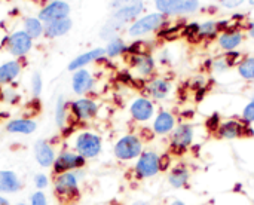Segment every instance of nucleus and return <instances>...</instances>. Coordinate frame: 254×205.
Here are the masks:
<instances>
[{"label":"nucleus","instance_id":"1","mask_svg":"<svg viewBox=\"0 0 254 205\" xmlns=\"http://www.w3.org/2000/svg\"><path fill=\"white\" fill-rule=\"evenodd\" d=\"M80 180L74 171L57 174L52 177V191L54 195L61 203H74L80 198Z\"/></svg>","mask_w":254,"mask_h":205},{"label":"nucleus","instance_id":"2","mask_svg":"<svg viewBox=\"0 0 254 205\" xmlns=\"http://www.w3.org/2000/svg\"><path fill=\"white\" fill-rule=\"evenodd\" d=\"M144 152V143L138 137V134H125L116 140L113 144V156L119 162H131L137 161L138 156Z\"/></svg>","mask_w":254,"mask_h":205},{"label":"nucleus","instance_id":"3","mask_svg":"<svg viewBox=\"0 0 254 205\" xmlns=\"http://www.w3.org/2000/svg\"><path fill=\"white\" fill-rule=\"evenodd\" d=\"M73 150L86 161L95 159L103 152V138L94 131H79L73 138Z\"/></svg>","mask_w":254,"mask_h":205},{"label":"nucleus","instance_id":"4","mask_svg":"<svg viewBox=\"0 0 254 205\" xmlns=\"http://www.w3.org/2000/svg\"><path fill=\"white\" fill-rule=\"evenodd\" d=\"M112 16L110 19L125 25L132 24L135 19H138L144 10V1L143 0H113L110 1Z\"/></svg>","mask_w":254,"mask_h":205},{"label":"nucleus","instance_id":"5","mask_svg":"<svg viewBox=\"0 0 254 205\" xmlns=\"http://www.w3.org/2000/svg\"><path fill=\"white\" fill-rule=\"evenodd\" d=\"M167 16L162 15L161 12H152L141 15L138 19H135L129 27L127 28L128 36L134 39H140L143 36H147L150 33H158L164 25H167Z\"/></svg>","mask_w":254,"mask_h":205},{"label":"nucleus","instance_id":"6","mask_svg":"<svg viewBox=\"0 0 254 205\" xmlns=\"http://www.w3.org/2000/svg\"><path fill=\"white\" fill-rule=\"evenodd\" d=\"M86 162L88 161L83 156H80L79 153H76L73 149L64 147L57 153V158H55V162H54L51 171H52V176L71 173V171L85 168Z\"/></svg>","mask_w":254,"mask_h":205},{"label":"nucleus","instance_id":"7","mask_svg":"<svg viewBox=\"0 0 254 205\" xmlns=\"http://www.w3.org/2000/svg\"><path fill=\"white\" fill-rule=\"evenodd\" d=\"M193 127L190 124L182 122L177 124L174 131L170 134V153L171 155H185L193 143Z\"/></svg>","mask_w":254,"mask_h":205},{"label":"nucleus","instance_id":"8","mask_svg":"<svg viewBox=\"0 0 254 205\" xmlns=\"http://www.w3.org/2000/svg\"><path fill=\"white\" fill-rule=\"evenodd\" d=\"M159 174V155L155 150H144L132 167V176L135 180L152 179Z\"/></svg>","mask_w":254,"mask_h":205},{"label":"nucleus","instance_id":"9","mask_svg":"<svg viewBox=\"0 0 254 205\" xmlns=\"http://www.w3.org/2000/svg\"><path fill=\"white\" fill-rule=\"evenodd\" d=\"M33 43L34 40L22 28L15 30L4 37V48L15 60H21L27 57L33 49Z\"/></svg>","mask_w":254,"mask_h":205},{"label":"nucleus","instance_id":"10","mask_svg":"<svg viewBox=\"0 0 254 205\" xmlns=\"http://www.w3.org/2000/svg\"><path fill=\"white\" fill-rule=\"evenodd\" d=\"M100 104L91 97H77L70 101V116L76 122H89L98 116Z\"/></svg>","mask_w":254,"mask_h":205},{"label":"nucleus","instance_id":"11","mask_svg":"<svg viewBox=\"0 0 254 205\" xmlns=\"http://www.w3.org/2000/svg\"><path fill=\"white\" fill-rule=\"evenodd\" d=\"M158 12L165 16L192 13L199 9V0H155Z\"/></svg>","mask_w":254,"mask_h":205},{"label":"nucleus","instance_id":"12","mask_svg":"<svg viewBox=\"0 0 254 205\" xmlns=\"http://www.w3.org/2000/svg\"><path fill=\"white\" fill-rule=\"evenodd\" d=\"M70 12H71V7L65 0H51L42 6L37 16L43 24H48V22H54L58 19L70 18Z\"/></svg>","mask_w":254,"mask_h":205},{"label":"nucleus","instance_id":"13","mask_svg":"<svg viewBox=\"0 0 254 205\" xmlns=\"http://www.w3.org/2000/svg\"><path fill=\"white\" fill-rule=\"evenodd\" d=\"M128 110H129L131 119L138 124H146L155 118V103L146 95L134 98Z\"/></svg>","mask_w":254,"mask_h":205},{"label":"nucleus","instance_id":"14","mask_svg":"<svg viewBox=\"0 0 254 205\" xmlns=\"http://www.w3.org/2000/svg\"><path fill=\"white\" fill-rule=\"evenodd\" d=\"M33 155H34V161L40 168H52L57 158V150L49 140L39 138L34 141Z\"/></svg>","mask_w":254,"mask_h":205},{"label":"nucleus","instance_id":"15","mask_svg":"<svg viewBox=\"0 0 254 205\" xmlns=\"http://www.w3.org/2000/svg\"><path fill=\"white\" fill-rule=\"evenodd\" d=\"M71 91L77 97H86L89 92H92L95 86V77L88 68H80L71 73Z\"/></svg>","mask_w":254,"mask_h":205},{"label":"nucleus","instance_id":"16","mask_svg":"<svg viewBox=\"0 0 254 205\" xmlns=\"http://www.w3.org/2000/svg\"><path fill=\"white\" fill-rule=\"evenodd\" d=\"M128 64L141 79H150L156 70V61L152 54L128 55Z\"/></svg>","mask_w":254,"mask_h":205},{"label":"nucleus","instance_id":"17","mask_svg":"<svg viewBox=\"0 0 254 205\" xmlns=\"http://www.w3.org/2000/svg\"><path fill=\"white\" fill-rule=\"evenodd\" d=\"M173 89V83L165 79V77H150L146 80V85L143 88L146 97L155 101H162L165 100Z\"/></svg>","mask_w":254,"mask_h":205},{"label":"nucleus","instance_id":"18","mask_svg":"<svg viewBox=\"0 0 254 205\" xmlns=\"http://www.w3.org/2000/svg\"><path fill=\"white\" fill-rule=\"evenodd\" d=\"M244 42V33L241 31V25L240 24H234L232 28H229L225 33H220L217 37V43L219 48L225 52L229 51H237Z\"/></svg>","mask_w":254,"mask_h":205},{"label":"nucleus","instance_id":"19","mask_svg":"<svg viewBox=\"0 0 254 205\" xmlns=\"http://www.w3.org/2000/svg\"><path fill=\"white\" fill-rule=\"evenodd\" d=\"M106 58V51L104 48H94V49H89L83 54H79L77 57H74L68 66H67V70L68 71H76V70H80V68H86V66L92 64V63H97V61H101Z\"/></svg>","mask_w":254,"mask_h":205},{"label":"nucleus","instance_id":"20","mask_svg":"<svg viewBox=\"0 0 254 205\" xmlns=\"http://www.w3.org/2000/svg\"><path fill=\"white\" fill-rule=\"evenodd\" d=\"M247 124L238 119H228L223 121L216 133V136L222 140H237L241 137H246Z\"/></svg>","mask_w":254,"mask_h":205},{"label":"nucleus","instance_id":"21","mask_svg":"<svg viewBox=\"0 0 254 205\" xmlns=\"http://www.w3.org/2000/svg\"><path fill=\"white\" fill-rule=\"evenodd\" d=\"M177 127V119L176 115L168 112V110H161L155 118H153V124H152V130L155 133V136H170L174 128Z\"/></svg>","mask_w":254,"mask_h":205},{"label":"nucleus","instance_id":"22","mask_svg":"<svg viewBox=\"0 0 254 205\" xmlns=\"http://www.w3.org/2000/svg\"><path fill=\"white\" fill-rule=\"evenodd\" d=\"M4 130L15 136H31L37 130V122L31 118H13L6 122Z\"/></svg>","mask_w":254,"mask_h":205},{"label":"nucleus","instance_id":"23","mask_svg":"<svg viewBox=\"0 0 254 205\" xmlns=\"http://www.w3.org/2000/svg\"><path fill=\"white\" fill-rule=\"evenodd\" d=\"M22 191V182L13 170H0V194L15 195Z\"/></svg>","mask_w":254,"mask_h":205},{"label":"nucleus","instance_id":"24","mask_svg":"<svg viewBox=\"0 0 254 205\" xmlns=\"http://www.w3.org/2000/svg\"><path fill=\"white\" fill-rule=\"evenodd\" d=\"M22 71V64L19 60H7L0 64V85L9 86L12 85L21 74Z\"/></svg>","mask_w":254,"mask_h":205},{"label":"nucleus","instance_id":"25","mask_svg":"<svg viewBox=\"0 0 254 205\" xmlns=\"http://www.w3.org/2000/svg\"><path fill=\"white\" fill-rule=\"evenodd\" d=\"M73 28V21L71 18H65V19H58L54 22H48L45 24V33L43 37L54 40V39H60L64 37L65 34H68Z\"/></svg>","mask_w":254,"mask_h":205},{"label":"nucleus","instance_id":"26","mask_svg":"<svg viewBox=\"0 0 254 205\" xmlns=\"http://www.w3.org/2000/svg\"><path fill=\"white\" fill-rule=\"evenodd\" d=\"M189 180H190V171L186 164H177L168 173V183L174 189L188 188Z\"/></svg>","mask_w":254,"mask_h":205},{"label":"nucleus","instance_id":"27","mask_svg":"<svg viewBox=\"0 0 254 205\" xmlns=\"http://www.w3.org/2000/svg\"><path fill=\"white\" fill-rule=\"evenodd\" d=\"M68 116H70V103L64 98V95H58L54 107V121L57 128L64 131L65 127L68 125Z\"/></svg>","mask_w":254,"mask_h":205},{"label":"nucleus","instance_id":"28","mask_svg":"<svg viewBox=\"0 0 254 205\" xmlns=\"http://www.w3.org/2000/svg\"><path fill=\"white\" fill-rule=\"evenodd\" d=\"M22 30L33 39L37 40L43 37L45 33V24L39 19V16H25L22 21Z\"/></svg>","mask_w":254,"mask_h":205},{"label":"nucleus","instance_id":"29","mask_svg":"<svg viewBox=\"0 0 254 205\" xmlns=\"http://www.w3.org/2000/svg\"><path fill=\"white\" fill-rule=\"evenodd\" d=\"M127 49H128V45H127V42L121 36H116V37L107 40V43L104 46V51H106V57L107 58L122 57V55L127 54Z\"/></svg>","mask_w":254,"mask_h":205},{"label":"nucleus","instance_id":"30","mask_svg":"<svg viewBox=\"0 0 254 205\" xmlns=\"http://www.w3.org/2000/svg\"><path fill=\"white\" fill-rule=\"evenodd\" d=\"M219 37V31H217V22L213 19H208L205 22H201L199 27V36H198V42L204 40V42H210L213 39Z\"/></svg>","mask_w":254,"mask_h":205},{"label":"nucleus","instance_id":"31","mask_svg":"<svg viewBox=\"0 0 254 205\" xmlns=\"http://www.w3.org/2000/svg\"><path fill=\"white\" fill-rule=\"evenodd\" d=\"M237 71L240 77H243L244 80H249V82L254 80V55L244 57L243 61L238 64Z\"/></svg>","mask_w":254,"mask_h":205},{"label":"nucleus","instance_id":"32","mask_svg":"<svg viewBox=\"0 0 254 205\" xmlns=\"http://www.w3.org/2000/svg\"><path fill=\"white\" fill-rule=\"evenodd\" d=\"M185 27V22H180V24H176V25H164L159 31H158V37L159 39H164V40H176L179 36H182V30Z\"/></svg>","mask_w":254,"mask_h":205},{"label":"nucleus","instance_id":"33","mask_svg":"<svg viewBox=\"0 0 254 205\" xmlns=\"http://www.w3.org/2000/svg\"><path fill=\"white\" fill-rule=\"evenodd\" d=\"M127 54H128V55L152 54V43H149V42H146V40H140V39H137L135 42H132L131 45H128Z\"/></svg>","mask_w":254,"mask_h":205},{"label":"nucleus","instance_id":"34","mask_svg":"<svg viewBox=\"0 0 254 205\" xmlns=\"http://www.w3.org/2000/svg\"><path fill=\"white\" fill-rule=\"evenodd\" d=\"M30 92L34 100H37L43 92V76L40 71H33L30 77Z\"/></svg>","mask_w":254,"mask_h":205},{"label":"nucleus","instance_id":"35","mask_svg":"<svg viewBox=\"0 0 254 205\" xmlns=\"http://www.w3.org/2000/svg\"><path fill=\"white\" fill-rule=\"evenodd\" d=\"M199 27H201L199 22H188V24H185V27L182 30V36L185 39H188L189 42L196 43L198 36H199Z\"/></svg>","mask_w":254,"mask_h":205},{"label":"nucleus","instance_id":"36","mask_svg":"<svg viewBox=\"0 0 254 205\" xmlns=\"http://www.w3.org/2000/svg\"><path fill=\"white\" fill-rule=\"evenodd\" d=\"M52 185V179L46 173H36L33 176V186L36 191H45Z\"/></svg>","mask_w":254,"mask_h":205},{"label":"nucleus","instance_id":"37","mask_svg":"<svg viewBox=\"0 0 254 205\" xmlns=\"http://www.w3.org/2000/svg\"><path fill=\"white\" fill-rule=\"evenodd\" d=\"M0 97H1V100H3L4 103H7V104H10V106L19 103V100H21V95H19V94L16 92V89L12 88L10 85H9V86H4V89L1 91Z\"/></svg>","mask_w":254,"mask_h":205},{"label":"nucleus","instance_id":"38","mask_svg":"<svg viewBox=\"0 0 254 205\" xmlns=\"http://www.w3.org/2000/svg\"><path fill=\"white\" fill-rule=\"evenodd\" d=\"M223 57H225V60H226V63H228V66H229V68H232V67H238V64L243 61V54L237 49V51H229V52H225L223 54Z\"/></svg>","mask_w":254,"mask_h":205},{"label":"nucleus","instance_id":"39","mask_svg":"<svg viewBox=\"0 0 254 205\" xmlns=\"http://www.w3.org/2000/svg\"><path fill=\"white\" fill-rule=\"evenodd\" d=\"M228 70H229V66H228V63H226V60H225L223 55L216 57L214 60H211V71L220 74V73H225Z\"/></svg>","mask_w":254,"mask_h":205},{"label":"nucleus","instance_id":"40","mask_svg":"<svg viewBox=\"0 0 254 205\" xmlns=\"http://www.w3.org/2000/svg\"><path fill=\"white\" fill-rule=\"evenodd\" d=\"M28 205H48V197L43 191H34L31 192L28 198Z\"/></svg>","mask_w":254,"mask_h":205},{"label":"nucleus","instance_id":"41","mask_svg":"<svg viewBox=\"0 0 254 205\" xmlns=\"http://www.w3.org/2000/svg\"><path fill=\"white\" fill-rule=\"evenodd\" d=\"M241 121L247 125L254 124V101H250L244 109H243V115H241Z\"/></svg>","mask_w":254,"mask_h":205},{"label":"nucleus","instance_id":"42","mask_svg":"<svg viewBox=\"0 0 254 205\" xmlns=\"http://www.w3.org/2000/svg\"><path fill=\"white\" fill-rule=\"evenodd\" d=\"M220 124H222V121H220V115H219V113H213V115L207 119L205 127H207V130H208L210 133H217V130H219Z\"/></svg>","mask_w":254,"mask_h":205},{"label":"nucleus","instance_id":"43","mask_svg":"<svg viewBox=\"0 0 254 205\" xmlns=\"http://www.w3.org/2000/svg\"><path fill=\"white\" fill-rule=\"evenodd\" d=\"M173 156L171 153H164V155H159V173H165V171H170L173 167Z\"/></svg>","mask_w":254,"mask_h":205},{"label":"nucleus","instance_id":"44","mask_svg":"<svg viewBox=\"0 0 254 205\" xmlns=\"http://www.w3.org/2000/svg\"><path fill=\"white\" fill-rule=\"evenodd\" d=\"M138 137L144 141H152L153 137H155V133L152 128H141V133H138Z\"/></svg>","mask_w":254,"mask_h":205},{"label":"nucleus","instance_id":"45","mask_svg":"<svg viewBox=\"0 0 254 205\" xmlns=\"http://www.w3.org/2000/svg\"><path fill=\"white\" fill-rule=\"evenodd\" d=\"M244 1H246V0H223L220 4H222L223 7H226V9H237V7H240Z\"/></svg>","mask_w":254,"mask_h":205},{"label":"nucleus","instance_id":"46","mask_svg":"<svg viewBox=\"0 0 254 205\" xmlns=\"http://www.w3.org/2000/svg\"><path fill=\"white\" fill-rule=\"evenodd\" d=\"M244 19H246V13H243V12H235V13H232V16H231V21H232L234 24H240V25H243Z\"/></svg>","mask_w":254,"mask_h":205},{"label":"nucleus","instance_id":"47","mask_svg":"<svg viewBox=\"0 0 254 205\" xmlns=\"http://www.w3.org/2000/svg\"><path fill=\"white\" fill-rule=\"evenodd\" d=\"M159 63L161 64H171V55L168 51H162L159 54Z\"/></svg>","mask_w":254,"mask_h":205},{"label":"nucleus","instance_id":"48","mask_svg":"<svg viewBox=\"0 0 254 205\" xmlns=\"http://www.w3.org/2000/svg\"><path fill=\"white\" fill-rule=\"evenodd\" d=\"M247 34L254 39V21H250L249 24H247Z\"/></svg>","mask_w":254,"mask_h":205},{"label":"nucleus","instance_id":"49","mask_svg":"<svg viewBox=\"0 0 254 205\" xmlns=\"http://www.w3.org/2000/svg\"><path fill=\"white\" fill-rule=\"evenodd\" d=\"M0 205H10V201L4 195H1V194H0Z\"/></svg>","mask_w":254,"mask_h":205},{"label":"nucleus","instance_id":"50","mask_svg":"<svg viewBox=\"0 0 254 205\" xmlns=\"http://www.w3.org/2000/svg\"><path fill=\"white\" fill-rule=\"evenodd\" d=\"M131 205H150L149 203H146V201H134Z\"/></svg>","mask_w":254,"mask_h":205},{"label":"nucleus","instance_id":"51","mask_svg":"<svg viewBox=\"0 0 254 205\" xmlns=\"http://www.w3.org/2000/svg\"><path fill=\"white\" fill-rule=\"evenodd\" d=\"M170 205H186L183 201H180V200H176V201H173Z\"/></svg>","mask_w":254,"mask_h":205},{"label":"nucleus","instance_id":"52","mask_svg":"<svg viewBox=\"0 0 254 205\" xmlns=\"http://www.w3.org/2000/svg\"><path fill=\"white\" fill-rule=\"evenodd\" d=\"M249 1V4H252V6H254V0H247Z\"/></svg>","mask_w":254,"mask_h":205},{"label":"nucleus","instance_id":"53","mask_svg":"<svg viewBox=\"0 0 254 205\" xmlns=\"http://www.w3.org/2000/svg\"><path fill=\"white\" fill-rule=\"evenodd\" d=\"M15 205H28V204H25V203H18V204H15Z\"/></svg>","mask_w":254,"mask_h":205},{"label":"nucleus","instance_id":"54","mask_svg":"<svg viewBox=\"0 0 254 205\" xmlns=\"http://www.w3.org/2000/svg\"><path fill=\"white\" fill-rule=\"evenodd\" d=\"M252 101H254V92H253V97H252Z\"/></svg>","mask_w":254,"mask_h":205},{"label":"nucleus","instance_id":"55","mask_svg":"<svg viewBox=\"0 0 254 205\" xmlns=\"http://www.w3.org/2000/svg\"><path fill=\"white\" fill-rule=\"evenodd\" d=\"M217 1H219V3H222V1H223V0H217Z\"/></svg>","mask_w":254,"mask_h":205}]
</instances>
